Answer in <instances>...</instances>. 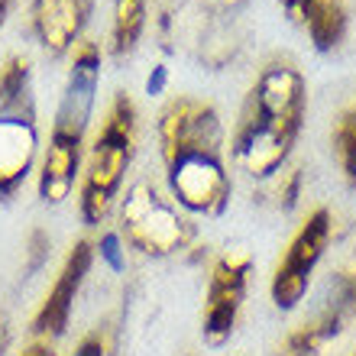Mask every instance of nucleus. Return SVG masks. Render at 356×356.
I'll return each mask as SVG.
<instances>
[{"label":"nucleus","instance_id":"obj_1","mask_svg":"<svg viewBox=\"0 0 356 356\" xmlns=\"http://www.w3.org/2000/svg\"><path fill=\"white\" fill-rule=\"evenodd\" d=\"M165 191L185 214L220 217L234 195L230 136L220 111L204 97L178 94L156 120Z\"/></svg>","mask_w":356,"mask_h":356},{"label":"nucleus","instance_id":"obj_2","mask_svg":"<svg viewBox=\"0 0 356 356\" xmlns=\"http://www.w3.org/2000/svg\"><path fill=\"white\" fill-rule=\"evenodd\" d=\"M308 113V85L295 62L269 58L243 97L230 133V162L250 178L272 181L289 165Z\"/></svg>","mask_w":356,"mask_h":356},{"label":"nucleus","instance_id":"obj_3","mask_svg":"<svg viewBox=\"0 0 356 356\" xmlns=\"http://www.w3.org/2000/svg\"><path fill=\"white\" fill-rule=\"evenodd\" d=\"M104 52L94 39H85L72 52L62 97L56 107V120L42 156H39L36 191L46 204H62L72 197L75 185L81 181V165L88 152V133H91L97 91H101Z\"/></svg>","mask_w":356,"mask_h":356},{"label":"nucleus","instance_id":"obj_4","mask_svg":"<svg viewBox=\"0 0 356 356\" xmlns=\"http://www.w3.org/2000/svg\"><path fill=\"white\" fill-rule=\"evenodd\" d=\"M140 146V111L127 91H117L94 130L78 181V214L88 230L107 220L123 195V181Z\"/></svg>","mask_w":356,"mask_h":356},{"label":"nucleus","instance_id":"obj_5","mask_svg":"<svg viewBox=\"0 0 356 356\" xmlns=\"http://www.w3.org/2000/svg\"><path fill=\"white\" fill-rule=\"evenodd\" d=\"M36 85L26 56L0 65V201H13L39 165Z\"/></svg>","mask_w":356,"mask_h":356},{"label":"nucleus","instance_id":"obj_6","mask_svg":"<svg viewBox=\"0 0 356 356\" xmlns=\"http://www.w3.org/2000/svg\"><path fill=\"white\" fill-rule=\"evenodd\" d=\"M117 220H120L117 234L123 236V243H130L143 256H156V259L188 250V243L197 234L191 214H185L172 201L169 191L159 188L152 178H136L127 188V195H120Z\"/></svg>","mask_w":356,"mask_h":356},{"label":"nucleus","instance_id":"obj_7","mask_svg":"<svg viewBox=\"0 0 356 356\" xmlns=\"http://www.w3.org/2000/svg\"><path fill=\"white\" fill-rule=\"evenodd\" d=\"M356 318V272L337 269L318 285L311 298L308 318L298 327L285 334L275 356H318L324 343L343 334L347 324Z\"/></svg>","mask_w":356,"mask_h":356},{"label":"nucleus","instance_id":"obj_8","mask_svg":"<svg viewBox=\"0 0 356 356\" xmlns=\"http://www.w3.org/2000/svg\"><path fill=\"white\" fill-rule=\"evenodd\" d=\"M330 230H334L330 211L327 207H314L305 217V224L295 230V236L289 240V246L279 256L275 272H272V282H269L272 305L279 311H295L301 301L308 298L311 279H314L321 259L327 253Z\"/></svg>","mask_w":356,"mask_h":356},{"label":"nucleus","instance_id":"obj_9","mask_svg":"<svg viewBox=\"0 0 356 356\" xmlns=\"http://www.w3.org/2000/svg\"><path fill=\"white\" fill-rule=\"evenodd\" d=\"M250 272H253V256L246 250H227L214 259L201 311V337L207 347H224L234 337L246 305Z\"/></svg>","mask_w":356,"mask_h":356},{"label":"nucleus","instance_id":"obj_10","mask_svg":"<svg viewBox=\"0 0 356 356\" xmlns=\"http://www.w3.org/2000/svg\"><path fill=\"white\" fill-rule=\"evenodd\" d=\"M94 259H97V253H94V240L81 236V240L72 243L65 263H62L56 282H52V289L46 291L42 305H39L36 314H33V321H29V334H33V340H49V343H56V340H62L68 334V327H72V314H75V305H78V295H81V285H85Z\"/></svg>","mask_w":356,"mask_h":356},{"label":"nucleus","instance_id":"obj_11","mask_svg":"<svg viewBox=\"0 0 356 356\" xmlns=\"http://www.w3.org/2000/svg\"><path fill=\"white\" fill-rule=\"evenodd\" d=\"M94 0H33L26 13L29 36L52 58L72 56L85 42Z\"/></svg>","mask_w":356,"mask_h":356},{"label":"nucleus","instance_id":"obj_12","mask_svg":"<svg viewBox=\"0 0 356 356\" xmlns=\"http://www.w3.org/2000/svg\"><path fill=\"white\" fill-rule=\"evenodd\" d=\"M305 33L311 36L318 52L340 46V39L347 36V3L343 0H314L305 13L298 17Z\"/></svg>","mask_w":356,"mask_h":356},{"label":"nucleus","instance_id":"obj_13","mask_svg":"<svg viewBox=\"0 0 356 356\" xmlns=\"http://www.w3.org/2000/svg\"><path fill=\"white\" fill-rule=\"evenodd\" d=\"M146 0H113V17H111V52L117 58L130 56L140 46L143 29H146Z\"/></svg>","mask_w":356,"mask_h":356},{"label":"nucleus","instance_id":"obj_14","mask_svg":"<svg viewBox=\"0 0 356 356\" xmlns=\"http://www.w3.org/2000/svg\"><path fill=\"white\" fill-rule=\"evenodd\" d=\"M330 143H334V156L343 169V178L350 181V188H356V101L343 107L340 117L334 120Z\"/></svg>","mask_w":356,"mask_h":356},{"label":"nucleus","instance_id":"obj_15","mask_svg":"<svg viewBox=\"0 0 356 356\" xmlns=\"http://www.w3.org/2000/svg\"><path fill=\"white\" fill-rule=\"evenodd\" d=\"M94 253L111 272H127V250H123V236L117 230H104L97 240H94Z\"/></svg>","mask_w":356,"mask_h":356},{"label":"nucleus","instance_id":"obj_16","mask_svg":"<svg viewBox=\"0 0 356 356\" xmlns=\"http://www.w3.org/2000/svg\"><path fill=\"white\" fill-rule=\"evenodd\" d=\"M49 259V236L42 234V230H33V236H29V275L33 272H39L42 269V263ZM26 275V279H29Z\"/></svg>","mask_w":356,"mask_h":356},{"label":"nucleus","instance_id":"obj_17","mask_svg":"<svg viewBox=\"0 0 356 356\" xmlns=\"http://www.w3.org/2000/svg\"><path fill=\"white\" fill-rule=\"evenodd\" d=\"M72 356H107V337H104V330L85 334V337L78 340V347Z\"/></svg>","mask_w":356,"mask_h":356},{"label":"nucleus","instance_id":"obj_18","mask_svg":"<svg viewBox=\"0 0 356 356\" xmlns=\"http://www.w3.org/2000/svg\"><path fill=\"white\" fill-rule=\"evenodd\" d=\"M169 85V68L165 65H156L152 68V75L146 78V94H162Z\"/></svg>","mask_w":356,"mask_h":356},{"label":"nucleus","instance_id":"obj_19","mask_svg":"<svg viewBox=\"0 0 356 356\" xmlns=\"http://www.w3.org/2000/svg\"><path fill=\"white\" fill-rule=\"evenodd\" d=\"M19 356H58V353H56V343H49V340H29L26 350Z\"/></svg>","mask_w":356,"mask_h":356},{"label":"nucleus","instance_id":"obj_20","mask_svg":"<svg viewBox=\"0 0 356 356\" xmlns=\"http://www.w3.org/2000/svg\"><path fill=\"white\" fill-rule=\"evenodd\" d=\"M311 3H314V0H282V7L289 10V13H291V17H295V19H298L301 13H305V10L311 7Z\"/></svg>","mask_w":356,"mask_h":356},{"label":"nucleus","instance_id":"obj_21","mask_svg":"<svg viewBox=\"0 0 356 356\" xmlns=\"http://www.w3.org/2000/svg\"><path fill=\"white\" fill-rule=\"evenodd\" d=\"M10 7H13V0H0V26H3V19H7Z\"/></svg>","mask_w":356,"mask_h":356},{"label":"nucleus","instance_id":"obj_22","mask_svg":"<svg viewBox=\"0 0 356 356\" xmlns=\"http://www.w3.org/2000/svg\"><path fill=\"white\" fill-rule=\"evenodd\" d=\"M188 356H197V353H188Z\"/></svg>","mask_w":356,"mask_h":356},{"label":"nucleus","instance_id":"obj_23","mask_svg":"<svg viewBox=\"0 0 356 356\" xmlns=\"http://www.w3.org/2000/svg\"><path fill=\"white\" fill-rule=\"evenodd\" d=\"M353 356H356V353H353Z\"/></svg>","mask_w":356,"mask_h":356}]
</instances>
